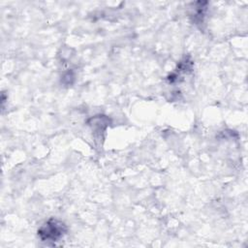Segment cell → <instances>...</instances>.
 I'll return each instance as SVG.
<instances>
[{
	"label": "cell",
	"mask_w": 248,
	"mask_h": 248,
	"mask_svg": "<svg viewBox=\"0 0 248 248\" xmlns=\"http://www.w3.org/2000/svg\"><path fill=\"white\" fill-rule=\"evenodd\" d=\"M66 231L64 223L56 219H50L38 230V234L43 241H57L65 234Z\"/></svg>",
	"instance_id": "cell-1"
}]
</instances>
